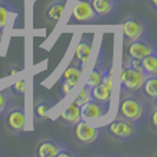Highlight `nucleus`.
Listing matches in <instances>:
<instances>
[{"label":"nucleus","mask_w":157,"mask_h":157,"mask_svg":"<svg viewBox=\"0 0 157 157\" xmlns=\"http://www.w3.org/2000/svg\"><path fill=\"white\" fill-rule=\"evenodd\" d=\"M155 105L156 104L149 101L140 91H123L118 102L117 117L125 118L135 122L136 124H141L148 118L150 111Z\"/></svg>","instance_id":"1"},{"label":"nucleus","mask_w":157,"mask_h":157,"mask_svg":"<svg viewBox=\"0 0 157 157\" xmlns=\"http://www.w3.org/2000/svg\"><path fill=\"white\" fill-rule=\"evenodd\" d=\"M106 131L115 141L130 142L138 135V124L125 118L117 117L106 126Z\"/></svg>","instance_id":"2"},{"label":"nucleus","mask_w":157,"mask_h":157,"mask_svg":"<svg viewBox=\"0 0 157 157\" xmlns=\"http://www.w3.org/2000/svg\"><path fill=\"white\" fill-rule=\"evenodd\" d=\"M99 135H102L101 128L91 126L83 118L72 128V137L79 145H84V147L92 145L98 142Z\"/></svg>","instance_id":"3"},{"label":"nucleus","mask_w":157,"mask_h":157,"mask_svg":"<svg viewBox=\"0 0 157 157\" xmlns=\"http://www.w3.org/2000/svg\"><path fill=\"white\" fill-rule=\"evenodd\" d=\"M148 32H149L148 24L141 17L128 16L123 21V39L125 44L147 37Z\"/></svg>","instance_id":"4"},{"label":"nucleus","mask_w":157,"mask_h":157,"mask_svg":"<svg viewBox=\"0 0 157 157\" xmlns=\"http://www.w3.org/2000/svg\"><path fill=\"white\" fill-rule=\"evenodd\" d=\"M145 79V76L142 71L131 69L126 64H123L121 72V89L122 91L134 92L140 91L141 86Z\"/></svg>","instance_id":"5"},{"label":"nucleus","mask_w":157,"mask_h":157,"mask_svg":"<svg viewBox=\"0 0 157 157\" xmlns=\"http://www.w3.org/2000/svg\"><path fill=\"white\" fill-rule=\"evenodd\" d=\"M6 129L12 134H21L25 131L26 126V115L23 106L12 105L4 115Z\"/></svg>","instance_id":"6"},{"label":"nucleus","mask_w":157,"mask_h":157,"mask_svg":"<svg viewBox=\"0 0 157 157\" xmlns=\"http://www.w3.org/2000/svg\"><path fill=\"white\" fill-rule=\"evenodd\" d=\"M97 19H98V17L94 13V8L90 4V0H79L73 5L72 13H71L72 21L80 24H89L96 21Z\"/></svg>","instance_id":"7"},{"label":"nucleus","mask_w":157,"mask_h":157,"mask_svg":"<svg viewBox=\"0 0 157 157\" xmlns=\"http://www.w3.org/2000/svg\"><path fill=\"white\" fill-rule=\"evenodd\" d=\"M154 52H156V46L147 37L129 43L126 47V55L131 58H137V59H142Z\"/></svg>","instance_id":"8"},{"label":"nucleus","mask_w":157,"mask_h":157,"mask_svg":"<svg viewBox=\"0 0 157 157\" xmlns=\"http://www.w3.org/2000/svg\"><path fill=\"white\" fill-rule=\"evenodd\" d=\"M66 145L57 138H44L38 143L36 149V156L38 157H57L58 152Z\"/></svg>","instance_id":"9"},{"label":"nucleus","mask_w":157,"mask_h":157,"mask_svg":"<svg viewBox=\"0 0 157 157\" xmlns=\"http://www.w3.org/2000/svg\"><path fill=\"white\" fill-rule=\"evenodd\" d=\"M91 50H92V37L91 36H84L79 41L71 63L78 65L80 69H84L87 59H89Z\"/></svg>","instance_id":"10"},{"label":"nucleus","mask_w":157,"mask_h":157,"mask_svg":"<svg viewBox=\"0 0 157 157\" xmlns=\"http://www.w3.org/2000/svg\"><path fill=\"white\" fill-rule=\"evenodd\" d=\"M110 104H103L96 101H90L84 104L80 108V113L83 119H90V118H101L104 117L109 112Z\"/></svg>","instance_id":"11"},{"label":"nucleus","mask_w":157,"mask_h":157,"mask_svg":"<svg viewBox=\"0 0 157 157\" xmlns=\"http://www.w3.org/2000/svg\"><path fill=\"white\" fill-rule=\"evenodd\" d=\"M118 0H90L94 13L98 18H111L117 11Z\"/></svg>","instance_id":"12"},{"label":"nucleus","mask_w":157,"mask_h":157,"mask_svg":"<svg viewBox=\"0 0 157 157\" xmlns=\"http://www.w3.org/2000/svg\"><path fill=\"white\" fill-rule=\"evenodd\" d=\"M82 119V113H80V108L78 105H76L75 103L70 104L63 113L59 116V121L66 124V125L73 126L76 123H78Z\"/></svg>","instance_id":"13"},{"label":"nucleus","mask_w":157,"mask_h":157,"mask_svg":"<svg viewBox=\"0 0 157 157\" xmlns=\"http://www.w3.org/2000/svg\"><path fill=\"white\" fill-rule=\"evenodd\" d=\"M103 62H104V58H103V51H99V56H98V59L96 62L94 70L91 71V73L89 75V78L86 80V85L90 87H94L98 84L102 83L103 78V73H104V67H103Z\"/></svg>","instance_id":"14"},{"label":"nucleus","mask_w":157,"mask_h":157,"mask_svg":"<svg viewBox=\"0 0 157 157\" xmlns=\"http://www.w3.org/2000/svg\"><path fill=\"white\" fill-rule=\"evenodd\" d=\"M156 83H157V77L156 76H151V77H145L143 84L141 86L142 94H144L149 101L156 104L157 99V90H156Z\"/></svg>","instance_id":"15"},{"label":"nucleus","mask_w":157,"mask_h":157,"mask_svg":"<svg viewBox=\"0 0 157 157\" xmlns=\"http://www.w3.org/2000/svg\"><path fill=\"white\" fill-rule=\"evenodd\" d=\"M65 8V2L63 0H57L55 2L50 4L46 8L45 17L50 23H58V20L60 19V17L63 14V11Z\"/></svg>","instance_id":"16"},{"label":"nucleus","mask_w":157,"mask_h":157,"mask_svg":"<svg viewBox=\"0 0 157 157\" xmlns=\"http://www.w3.org/2000/svg\"><path fill=\"white\" fill-rule=\"evenodd\" d=\"M142 72L145 77L157 76V52L147 56L141 59Z\"/></svg>","instance_id":"17"},{"label":"nucleus","mask_w":157,"mask_h":157,"mask_svg":"<svg viewBox=\"0 0 157 157\" xmlns=\"http://www.w3.org/2000/svg\"><path fill=\"white\" fill-rule=\"evenodd\" d=\"M55 103L47 99H37L34 103V108H33V113L34 117L39 121H50V118L47 117V112L51 110V108H53Z\"/></svg>","instance_id":"18"},{"label":"nucleus","mask_w":157,"mask_h":157,"mask_svg":"<svg viewBox=\"0 0 157 157\" xmlns=\"http://www.w3.org/2000/svg\"><path fill=\"white\" fill-rule=\"evenodd\" d=\"M92 94V101H96L103 104H110L111 101V89L105 86L103 83L96 85L91 90Z\"/></svg>","instance_id":"19"},{"label":"nucleus","mask_w":157,"mask_h":157,"mask_svg":"<svg viewBox=\"0 0 157 157\" xmlns=\"http://www.w3.org/2000/svg\"><path fill=\"white\" fill-rule=\"evenodd\" d=\"M13 96L8 90H0V117L6 113L10 106L13 105Z\"/></svg>","instance_id":"20"},{"label":"nucleus","mask_w":157,"mask_h":157,"mask_svg":"<svg viewBox=\"0 0 157 157\" xmlns=\"http://www.w3.org/2000/svg\"><path fill=\"white\" fill-rule=\"evenodd\" d=\"M82 72H83V69H80L78 65L76 64H70V66L64 71L63 76H62V79H67V80H72V82H78L80 76H82Z\"/></svg>","instance_id":"21"},{"label":"nucleus","mask_w":157,"mask_h":157,"mask_svg":"<svg viewBox=\"0 0 157 157\" xmlns=\"http://www.w3.org/2000/svg\"><path fill=\"white\" fill-rule=\"evenodd\" d=\"M91 90H92V87L87 86L86 84H85V86L83 87V90L79 92V94L77 96V98L75 99L73 103H75L76 105H78L79 108H82L84 104H86V103H89L90 101H92Z\"/></svg>","instance_id":"22"},{"label":"nucleus","mask_w":157,"mask_h":157,"mask_svg":"<svg viewBox=\"0 0 157 157\" xmlns=\"http://www.w3.org/2000/svg\"><path fill=\"white\" fill-rule=\"evenodd\" d=\"M25 89H26V82H25V79H20V80L16 82L14 84H12L8 89V91L11 92L13 97L21 98L25 96Z\"/></svg>","instance_id":"23"},{"label":"nucleus","mask_w":157,"mask_h":157,"mask_svg":"<svg viewBox=\"0 0 157 157\" xmlns=\"http://www.w3.org/2000/svg\"><path fill=\"white\" fill-rule=\"evenodd\" d=\"M11 12V8L4 0H0V29H4L6 26L8 19V14Z\"/></svg>","instance_id":"24"},{"label":"nucleus","mask_w":157,"mask_h":157,"mask_svg":"<svg viewBox=\"0 0 157 157\" xmlns=\"http://www.w3.org/2000/svg\"><path fill=\"white\" fill-rule=\"evenodd\" d=\"M76 82H72V80H67V79H60V97H65L67 96L69 92L73 87L76 86Z\"/></svg>","instance_id":"25"},{"label":"nucleus","mask_w":157,"mask_h":157,"mask_svg":"<svg viewBox=\"0 0 157 157\" xmlns=\"http://www.w3.org/2000/svg\"><path fill=\"white\" fill-rule=\"evenodd\" d=\"M102 83L105 86L112 89V66H108L106 69H104V73H103Z\"/></svg>","instance_id":"26"},{"label":"nucleus","mask_w":157,"mask_h":157,"mask_svg":"<svg viewBox=\"0 0 157 157\" xmlns=\"http://www.w3.org/2000/svg\"><path fill=\"white\" fill-rule=\"evenodd\" d=\"M148 118H150V125H151L152 131L156 132L157 131V108H156V105L151 109Z\"/></svg>","instance_id":"27"},{"label":"nucleus","mask_w":157,"mask_h":157,"mask_svg":"<svg viewBox=\"0 0 157 157\" xmlns=\"http://www.w3.org/2000/svg\"><path fill=\"white\" fill-rule=\"evenodd\" d=\"M72 156H79V154L76 152V151H73V150H71L67 147H65L63 150H60L58 152V155H57V157H72Z\"/></svg>","instance_id":"28"},{"label":"nucleus","mask_w":157,"mask_h":157,"mask_svg":"<svg viewBox=\"0 0 157 157\" xmlns=\"http://www.w3.org/2000/svg\"><path fill=\"white\" fill-rule=\"evenodd\" d=\"M150 5H151V8H152V11L154 12H156L157 11V1L156 0H149Z\"/></svg>","instance_id":"29"},{"label":"nucleus","mask_w":157,"mask_h":157,"mask_svg":"<svg viewBox=\"0 0 157 157\" xmlns=\"http://www.w3.org/2000/svg\"><path fill=\"white\" fill-rule=\"evenodd\" d=\"M1 38H2V29H0V41H1Z\"/></svg>","instance_id":"30"}]
</instances>
